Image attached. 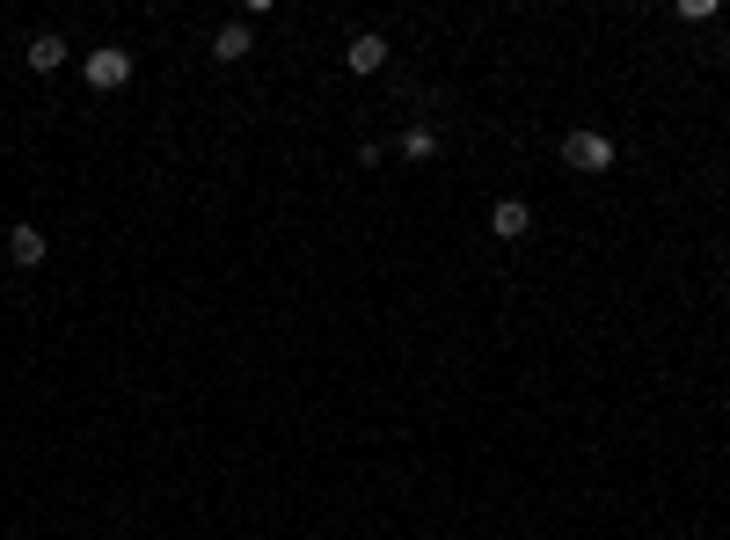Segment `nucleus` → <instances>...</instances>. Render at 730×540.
Returning a JSON list of instances; mask_svg holds the SVG:
<instances>
[{"label": "nucleus", "instance_id": "nucleus-1", "mask_svg": "<svg viewBox=\"0 0 730 540\" xmlns=\"http://www.w3.org/2000/svg\"><path fill=\"white\" fill-rule=\"evenodd\" d=\"M562 161H570L577 175H607L613 169V139L607 132H570V139H562Z\"/></svg>", "mask_w": 730, "mask_h": 540}, {"label": "nucleus", "instance_id": "nucleus-2", "mask_svg": "<svg viewBox=\"0 0 730 540\" xmlns=\"http://www.w3.org/2000/svg\"><path fill=\"white\" fill-rule=\"evenodd\" d=\"M81 74H88V88H124V81H132V51L124 45H96L88 59H81Z\"/></svg>", "mask_w": 730, "mask_h": 540}, {"label": "nucleus", "instance_id": "nucleus-3", "mask_svg": "<svg viewBox=\"0 0 730 540\" xmlns=\"http://www.w3.org/2000/svg\"><path fill=\"white\" fill-rule=\"evenodd\" d=\"M343 66H351V74H380V66H388V37H380V29H358V37L343 45Z\"/></svg>", "mask_w": 730, "mask_h": 540}, {"label": "nucleus", "instance_id": "nucleus-4", "mask_svg": "<svg viewBox=\"0 0 730 540\" xmlns=\"http://www.w3.org/2000/svg\"><path fill=\"white\" fill-rule=\"evenodd\" d=\"M489 234H497V242H526V234H534V205H526V197H504V205L489 212Z\"/></svg>", "mask_w": 730, "mask_h": 540}, {"label": "nucleus", "instance_id": "nucleus-5", "mask_svg": "<svg viewBox=\"0 0 730 540\" xmlns=\"http://www.w3.org/2000/svg\"><path fill=\"white\" fill-rule=\"evenodd\" d=\"M23 66L29 74H59V66H66V37H59V29H37L29 51H23Z\"/></svg>", "mask_w": 730, "mask_h": 540}, {"label": "nucleus", "instance_id": "nucleus-6", "mask_svg": "<svg viewBox=\"0 0 730 540\" xmlns=\"http://www.w3.org/2000/svg\"><path fill=\"white\" fill-rule=\"evenodd\" d=\"M8 263L37 270V263H45V234H37V226H8Z\"/></svg>", "mask_w": 730, "mask_h": 540}, {"label": "nucleus", "instance_id": "nucleus-7", "mask_svg": "<svg viewBox=\"0 0 730 540\" xmlns=\"http://www.w3.org/2000/svg\"><path fill=\"white\" fill-rule=\"evenodd\" d=\"M212 59H219V66L248 59V23H227V29H219V37H212Z\"/></svg>", "mask_w": 730, "mask_h": 540}, {"label": "nucleus", "instance_id": "nucleus-8", "mask_svg": "<svg viewBox=\"0 0 730 540\" xmlns=\"http://www.w3.org/2000/svg\"><path fill=\"white\" fill-rule=\"evenodd\" d=\"M402 154H410V161H431V154H438V132H431V124L402 132Z\"/></svg>", "mask_w": 730, "mask_h": 540}]
</instances>
